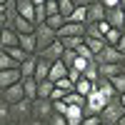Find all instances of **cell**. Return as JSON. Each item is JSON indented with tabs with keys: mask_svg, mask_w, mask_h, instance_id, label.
I'll list each match as a JSON object with an SVG mask.
<instances>
[{
	"mask_svg": "<svg viewBox=\"0 0 125 125\" xmlns=\"http://www.w3.org/2000/svg\"><path fill=\"white\" fill-rule=\"evenodd\" d=\"M123 118H125V108L120 105V100H118V98H115V100H110L108 105H105V110L100 113V120L105 123V125H118Z\"/></svg>",
	"mask_w": 125,
	"mask_h": 125,
	"instance_id": "cell-1",
	"label": "cell"
},
{
	"mask_svg": "<svg viewBox=\"0 0 125 125\" xmlns=\"http://www.w3.org/2000/svg\"><path fill=\"white\" fill-rule=\"evenodd\" d=\"M95 62H98V65H120V62H125V55L120 53L115 45H105L95 55Z\"/></svg>",
	"mask_w": 125,
	"mask_h": 125,
	"instance_id": "cell-2",
	"label": "cell"
},
{
	"mask_svg": "<svg viewBox=\"0 0 125 125\" xmlns=\"http://www.w3.org/2000/svg\"><path fill=\"white\" fill-rule=\"evenodd\" d=\"M108 103H110V100L103 95L100 90H93L90 95H88V100H85V115H100V113L105 110Z\"/></svg>",
	"mask_w": 125,
	"mask_h": 125,
	"instance_id": "cell-3",
	"label": "cell"
},
{
	"mask_svg": "<svg viewBox=\"0 0 125 125\" xmlns=\"http://www.w3.org/2000/svg\"><path fill=\"white\" fill-rule=\"evenodd\" d=\"M35 40H38V53H43L45 48H50L58 40V33L53 28H48V25H38L35 28Z\"/></svg>",
	"mask_w": 125,
	"mask_h": 125,
	"instance_id": "cell-4",
	"label": "cell"
},
{
	"mask_svg": "<svg viewBox=\"0 0 125 125\" xmlns=\"http://www.w3.org/2000/svg\"><path fill=\"white\" fill-rule=\"evenodd\" d=\"M53 100H43V98H38V100H33V118H38V120H50L53 118Z\"/></svg>",
	"mask_w": 125,
	"mask_h": 125,
	"instance_id": "cell-5",
	"label": "cell"
},
{
	"mask_svg": "<svg viewBox=\"0 0 125 125\" xmlns=\"http://www.w3.org/2000/svg\"><path fill=\"white\" fill-rule=\"evenodd\" d=\"M10 110H13V120L23 123L28 118H33V100H20L15 105H10Z\"/></svg>",
	"mask_w": 125,
	"mask_h": 125,
	"instance_id": "cell-6",
	"label": "cell"
},
{
	"mask_svg": "<svg viewBox=\"0 0 125 125\" xmlns=\"http://www.w3.org/2000/svg\"><path fill=\"white\" fill-rule=\"evenodd\" d=\"M85 30H88V25H80V23H65V25L58 30V40H62V38H85Z\"/></svg>",
	"mask_w": 125,
	"mask_h": 125,
	"instance_id": "cell-7",
	"label": "cell"
},
{
	"mask_svg": "<svg viewBox=\"0 0 125 125\" xmlns=\"http://www.w3.org/2000/svg\"><path fill=\"white\" fill-rule=\"evenodd\" d=\"M18 83H23V73H20V68L0 70V90H5L10 85H18Z\"/></svg>",
	"mask_w": 125,
	"mask_h": 125,
	"instance_id": "cell-8",
	"label": "cell"
},
{
	"mask_svg": "<svg viewBox=\"0 0 125 125\" xmlns=\"http://www.w3.org/2000/svg\"><path fill=\"white\" fill-rule=\"evenodd\" d=\"M3 100L8 103V105H15V103H20V100H28V98H25V90H23V83L5 88V90H3Z\"/></svg>",
	"mask_w": 125,
	"mask_h": 125,
	"instance_id": "cell-9",
	"label": "cell"
},
{
	"mask_svg": "<svg viewBox=\"0 0 125 125\" xmlns=\"http://www.w3.org/2000/svg\"><path fill=\"white\" fill-rule=\"evenodd\" d=\"M62 53H65L62 43H60V40H55L50 48H45L43 53H38V58H43V60H48V62H58V60H62Z\"/></svg>",
	"mask_w": 125,
	"mask_h": 125,
	"instance_id": "cell-10",
	"label": "cell"
},
{
	"mask_svg": "<svg viewBox=\"0 0 125 125\" xmlns=\"http://www.w3.org/2000/svg\"><path fill=\"white\" fill-rule=\"evenodd\" d=\"M105 20L110 23V28L125 30V10H123V5H118V8H110V10H108V15H105Z\"/></svg>",
	"mask_w": 125,
	"mask_h": 125,
	"instance_id": "cell-11",
	"label": "cell"
},
{
	"mask_svg": "<svg viewBox=\"0 0 125 125\" xmlns=\"http://www.w3.org/2000/svg\"><path fill=\"white\" fill-rule=\"evenodd\" d=\"M105 15H108V10H105V5L100 3H93L90 8H88V25H95V23H103L105 20Z\"/></svg>",
	"mask_w": 125,
	"mask_h": 125,
	"instance_id": "cell-12",
	"label": "cell"
},
{
	"mask_svg": "<svg viewBox=\"0 0 125 125\" xmlns=\"http://www.w3.org/2000/svg\"><path fill=\"white\" fill-rule=\"evenodd\" d=\"M20 43V35L15 33L13 28H3V33H0V48L8 50V48H15Z\"/></svg>",
	"mask_w": 125,
	"mask_h": 125,
	"instance_id": "cell-13",
	"label": "cell"
},
{
	"mask_svg": "<svg viewBox=\"0 0 125 125\" xmlns=\"http://www.w3.org/2000/svg\"><path fill=\"white\" fill-rule=\"evenodd\" d=\"M18 15L35 25V3L33 0H18Z\"/></svg>",
	"mask_w": 125,
	"mask_h": 125,
	"instance_id": "cell-14",
	"label": "cell"
},
{
	"mask_svg": "<svg viewBox=\"0 0 125 125\" xmlns=\"http://www.w3.org/2000/svg\"><path fill=\"white\" fill-rule=\"evenodd\" d=\"M65 120H68V125H80L83 120H85V108H80V105H70L68 113H65Z\"/></svg>",
	"mask_w": 125,
	"mask_h": 125,
	"instance_id": "cell-15",
	"label": "cell"
},
{
	"mask_svg": "<svg viewBox=\"0 0 125 125\" xmlns=\"http://www.w3.org/2000/svg\"><path fill=\"white\" fill-rule=\"evenodd\" d=\"M10 28H13L15 33H18V35H28V33H35V25L30 23V20L20 18V15H18V18L13 20V23H10Z\"/></svg>",
	"mask_w": 125,
	"mask_h": 125,
	"instance_id": "cell-16",
	"label": "cell"
},
{
	"mask_svg": "<svg viewBox=\"0 0 125 125\" xmlns=\"http://www.w3.org/2000/svg\"><path fill=\"white\" fill-rule=\"evenodd\" d=\"M20 48L25 50L28 55H38V40H35V33H28V35H20Z\"/></svg>",
	"mask_w": 125,
	"mask_h": 125,
	"instance_id": "cell-17",
	"label": "cell"
},
{
	"mask_svg": "<svg viewBox=\"0 0 125 125\" xmlns=\"http://www.w3.org/2000/svg\"><path fill=\"white\" fill-rule=\"evenodd\" d=\"M95 90H100L108 100H115V98H118V93H115V88H113V83H110L108 78H100V80L95 83Z\"/></svg>",
	"mask_w": 125,
	"mask_h": 125,
	"instance_id": "cell-18",
	"label": "cell"
},
{
	"mask_svg": "<svg viewBox=\"0 0 125 125\" xmlns=\"http://www.w3.org/2000/svg\"><path fill=\"white\" fill-rule=\"evenodd\" d=\"M50 68H53V62H48V60H43V58H38V68H35V80H38V83L48 80V78H50Z\"/></svg>",
	"mask_w": 125,
	"mask_h": 125,
	"instance_id": "cell-19",
	"label": "cell"
},
{
	"mask_svg": "<svg viewBox=\"0 0 125 125\" xmlns=\"http://www.w3.org/2000/svg\"><path fill=\"white\" fill-rule=\"evenodd\" d=\"M62 78H68V65H65L62 60H58V62H53V68H50V78H48V80L58 83V80H62Z\"/></svg>",
	"mask_w": 125,
	"mask_h": 125,
	"instance_id": "cell-20",
	"label": "cell"
},
{
	"mask_svg": "<svg viewBox=\"0 0 125 125\" xmlns=\"http://www.w3.org/2000/svg\"><path fill=\"white\" fill-rule=\"evenodd\" d=\"M23 90L28 100H38V80L35 78H23Z\"/></svg>",
	"mask_w": 125,
	"mask_h": 125,
	"instance_id": "cell-21",
	"label": "cell"
},
{
	"mask_svg": "<svg viewBox=\"0 0 125 125\" xmlns=\"http://www.w3.org/2000/svg\"><path fill=\"white\" fill-rule=\"evenodd\" d=\"M35 68H38V55H30L23 65H20V73L23 78H35Z\"/></svg>",
	"mask_w": 125,
	"mask_h": 125,
	"instance_id": "cell-22",
	"label": "cell"
},
{
	"mask_svg": "<svg viewBox=\"0 0 125 125\" xmlns=\"http://www.w3.org/2000/svg\"><path fill=\"white\" fill-rule=\"evenodd\" d=\"M53 90H55V83H53V80H43V83H38V98L50 100V98H53Z\"/></svg>",
	"mask_w": 125,
	"mask_h": 125,
	"instance_id": "cell-23",
	"label": "cell"
},
{
	"mask_svg": "<svg viewBox=\"0 0 125 125\" xmlns=\"http://www.w3.org/2000/svg\"><path fill=\"white\" fill-rule=\"evenodd\" d=\"M93 90H95V83H90V80H85V78H80V80L75 83V93L83 95V98H88Z\"/></svg>",
	"mask_w": 125,
	"mask_h": 125,
	"instance_id": "cell-24",
	"label": "cell"
},
{
	"mask_svg": "<svg viewBox=\"0 0 125 125\" xmlns=\"http://www.w3.org/2000/svg\"><path fill=\"white\" fill-rule=\"evenodd\" d=\"M98 68H100V78L113 80L115 75H120V73H123V62H120V65H98Z\"/></svg>",
	"mask_w": 125,
	"mask_h": 125,
	"instance_id": "cell-25",
	"label": "cell"
},
{
	"mask_svg": "<svg viewBox=\"0 0 125 125\" xmlns=\"http://www.w3.org/2000/svg\"><path fill=\"white\" fill-rule=\"evenodd\" d=\"M5 53H8L10 58H13V60L18 62V65H23V62H25V60L30 58V55L25 53V50H23V48H20V45H15V48H8V50H5Z\"/></svg>",
	"mask_w": 125,
	"mask_h": 125,
	"instance_id": "cell-26",
	"label": "cell"
},
{
	"mask_svg": "<svg viewBox=\"0 0 125 125\" xmlns=\"http://www.w3.org/2000/svg\"><path fill=\"white\" fill-rule=\"evenodd\" d=\"M85 45L90 48V53H93V55H98V53H100V50L105 48L108 43H105L103 38H88V35H85Z\"/></svg>",
	"mask_w": 125,
	"mask_h": 125,
	"instance_id": "cell-27",
	"label": "cell"
},
{
	"mask_svg": "<svg viewBox=\"0 0 125 125\" xmlns=\"http://www.w3.org/2000/svg\"><path fill=\"white\" fill-rule=\"evenodd\" d=\"M83 78H85V80H90V83H98V80H100V68H98V62H95V60H93L90 65L85 68Z\"/></svg>",
	"mask_w": 125,
	"mask_h": 125,
	"instance_id": "cell-28",
	"label": "cell"
},
{
	"mask_svg": "<svg viewBox=\"0 0 125 125\" xmlns=\"http://www.w3.org/2000/svg\"><path fill=\"white\" fill-rule=\"evenodd\" d=\"M68 23H80V25H88V8H75V13L68 18Z\"/></svg>",
	"mask_w": 125,
	"mask_h": 125,
	"instance_id": "cell-29",
	"label": "cell"
},
{
	"mask_svg": "<svg viewBox=\"0 0 125 125\" xmlns=\"http://www.w3.org/2000/svg\"><path fill=\"white\" fill-rule=\"evenodd\" d=\"M13 123V110L5 100H0V125H10Z\"/></svg>",
	"mask_w": 125,
	"mask_h": 125,
	"instance_id": "cell-30",
	"label": "cell"
},
{
	"mask_svg": "<svg viewBox=\"0 0 125 125\" xmlns=\"http://www.w3.org/2000/svg\"><path fill=\"white\" fill-rule=\"evenodd\" d=\"M13 68H20V65H18V62L5 53L3 48H0V70H13Z\"/></svg>",
	"mask_w": 125,
	"mask_h": 125,
	"instance_id": "cell-31",
	"label": "cell"
},
{
	"mask_svg": "<svg viewBox=\"0 0 125 125\" xmlns=\"http://www.w3.org/2000/svg\"><path fill=\"white\" fill-rule=\"evenodd\" d=\"M58 5H60V15L65 18V20L75 13V3H73V0H58Z\"/></svg>",
	"mask_w": 125,
	"mask_h": 125,
	"instance_id": "cell-32",
	"label": "cell"
},
{
	"mask_svg": "<svg viewBox=\"0 0 125 125\" xmlns=\"http://www.w3.org/2000/svg\"><path fill=\"white\" fill-rule=\"evenodd\" d=\"M65 23H68V20H65V18H62L60 13H58V15H50V18L45 20V25H48V28H53V30H55V33H58V30H60L62 25H65Z\"/></svg>",
	"mask_w": 125,
	"mask_h": 125,
	"instance_id": "cell-33",
	"label": "cell"
},
{
	"mask_svg": "<svg viewBox=\"0 0 125 125\" xmlns=\"http://www.w3.org/2000/svg\"><path fill=\"white\" fill-rule=\"evenodd\" d=\"M60 43H62V48H65V50H78L83 43H85V38H62Z\"/></svg>",
	"mask_w": 125,
	"mask_h": 125,
	"instance_id": "cell-34",
	"label": "cell"
},
{
	"mask_svg": "<svg viewBox=\"0 0 125 125\" xmlns=\"http://www.w3.org/2000/svg\"><path fill=\"white\" fill-rule=\"evenodd\" d=\"M120 35H123V30H118V28H110L108 33H105V43L118 48V43H120Z\"/></svg>",
	"mask_w": 125,
	"mask_h": 125,
	"instance_id": "cell-35",
	"label": "cell"
},
{
	"mask_svg": "<svg viewBox=\"0 0 125 125\" xmlns=\"http://www.w3.org/2000/svg\"><path fill=\"white\" fill-rule=\"evenodd\" d=\"M55 88H58V90H62V93H73V90H75V83H73L70 78H62V80H58V83H55Z\"/></svg>",
	"mask_w": 125,
	"mask_h": 125,
	"instance_id": "cell-36",
	"label": "cell"
},
{
	"mask_svg": "<svg viewBox=\"0 0 125 125\" xmlns=\"http://www.w3.org/2000/svg\"><path fill=\"white\" fill-rule=\"evenodd\" d=\"M110 83H113V88H115L118 95H123V93H125V75H123V73H120V75H115Z\"/></svg>",
	"mask_w": 125,
	"mask_h": 125,
	"instance_id": "cell-37",
	"label": "cell"
},
{
	"mask_svg": "<svg viewBox=\"0 0 125 125\" xmlns=\"http://www.w3.org/2000/svg\"><path fill=\"white\" fill-rule=\"evenodd\" d=\"M75 58H78V53H75V50H65V53H62V62L68 65V70L75 65Z\"/></svg>",
	"mask_w": 125,
	"mask_h": 125,
	"instance_id": "cell-38",
	"label": "cell"
},
{
	"mask_svg": "<svg viewBox=\"0 0 125 125\" xmlns=\"http://www.w3.org/2000/svg\"><path fill=\"white\" fill-rule=\"evenodd\" d=\"M45 13H48V18L60 13V5H58V0H45Z\"/></svg>",
	"mask_w": 125,
	"mask_h": 125,
	"instance_id": "cell-39",
	"label": "cell"
},
{
	"mask_svg": "<svg viewBox=\"0 0 125 125\" xmlns=\"http://www.w3.org/2000/svg\"><path fill=\"white\" fill-rule=\"evenodd\" d=\"M68 108H70V105H68L65 100H53V110L58 113V115H65V113H68Z\"/></svg>",
	"mask_w": 125,
	"mask_h": 125,
	"instance_id": "cell-40",
	"label": "cell"
},
{
	"mask_svg": "<svg viewBox=\"0 0 125 125\" xmlns=\"http://www.w3.org/2000/svg\"><path fill=\"white\" fill-rule=\"evenodd\" d=\"M75 53H78L80 58H85V60H95V55H93V53H90V48H88L85 43H83V45H80V48L75 50Z\"/></svg>",
	"mask_w": 125,
	"mask_h": 125,
	"instance_id": "cell-41",
	"label": "cell"
},
{
	"mask_svg": "<svg viewBox=\"0 0 125 125\" xmlns=\"http://www.w3.org/2000/svg\"><path fill=\"white\" fill-rule=\"evenodd\" d=\"M90 62H93V60H85V58H80V55H78V58H75V65H73V68H75L78 73H85V68L90 65Z\"/></svg>",
	"mask_w": 125,
	"mask_h": 125,
	"instance_id": "cell-42",
	"label": "cell"
},
{
	"mask_svg": "<svg viewBox=\"0 0 125 125\" xmlns=\"http://www.w3.org/2000/svg\"><path fill=\"white\" fill-rule=\"evenodd\" d=\"M48 125H68V120H65V115H58V113H53V118L48 120Z\"/></svg>",
	"mask_w": 125,
	"mask_h": 125,
	"instance_id": "cell-43",
	"label": "cell"
},
{
	"mask_svg": "<svg viewBox=\"0 0 125 125\" xmlns=\"http://www.w3.org/2000/svg\"><path fill=\"white\" fill-rule=\"evenodd\" d=\"M103 120H100V115H85V120H83L80 125H100Z\"/></svg>",
	"mask_w": 125,
	"mask_h": 125,
	"instance_id": "cell-44",
	"label": "cell"
},
{
	"mask_svg": "<svg viewBox=\"0 0 125 125\" xmlns=\"http://www.w3.org/2000/svg\"><path fill=\"white\" fill-rule=\"evenodd\" d=\"M20 125H48L45 120H38V118H28V120H23Z\"/></svg>",
	"mask_w": 125,
	"mask_h": 125,
	"instance_id": "cell-45",
	"label": "cell"
},
{
	"mask_svg": "<svg viewBox=\"0 0 125 125\" xmlns=\"http://www.w3.org/2000/svg\"><path fill=\"white\" fill-rule=\"evenodd\" d=\"M75 3V8H90L93 3H98V0H73Z\"/></svg>",
	"mask_w": 125,
	"mask_h": 125,
	"instance_id": "cell-46",
	"label": "cell"
},
{
	"mask_svg": "<svg viewBox=\"0 0 125 125\" xmlns=\"http://www.w3.org/2000/svg\"><path fill=\"white\" fill-rule=\"evenodd\" d=\"M103 5H105V10H110V8H118L120 5V0H100Z\"/></svg>",
	"mask_w": 125,
	"mask_h": 125,
	"instance_id": "cell-47",
	"label": "cell"
},
{
	"mask_svg": "<svg viewBox=\"0 0 125 125\" xmlns=\"http://www.w3.org/2000/svg\"><path fill=\"white\" fill-rule=\"evenodd\" d=\"M118 50L125 55V30H123V35H120V43H118Z\"/></svg>",
	"mask_w": 125,
	"mask_h": 125,
	"instance_id": "cell-48",
	"label": "cell"
},
{
	"mask_svg": "<svg viewBox=\"0 0 125 125\" xmlns=\"http://www.w3.org/2000/svg\"><path fill=\"white\" fill-rule=\"evenodd\" d=\"M118 100H120V105L125 108V93H123V95H118Z\"/></svg>",
	"mask_w": 125,
	"mask_h": 125,
	"instance_id": "cell-49",
	"label": "cell"
},
{
	"mask_svg": "<svg viewBox=\"0 0 125 125\" xmlns=\"http://www.w3.org/2000/svg\"><path fill=\"white\" fill-rule=\"evenodd\" d=\"M120 5H123V10H125V0H120Z\"/></svg>",
	"mask_w": 125,
	"mask_h": 125,
	"instance_id": "cell-50",
	"label": "cell"
},
{
	"mask_svg": "<svg viewBox=\"0 0 125 125\" xmlns=\"http://www.w3.org/2000/svg\"><path fill=\"white\" fill-rule=\"evenodd\" d=\"M118 125H125V118H123V120H120V123H118Z\"/></svg>",
	"mask_w": 125,
	"mask_h": 125,
	"instance_id": "cell-51",
	"label": "cell"
},
{
	"mask_svg": "<svg viewBox=\"0 0 125 125\" xmlns=\"http://www.w3.org/2000/svg\"><path fill=\"white\" fill-rule=\"evenodd\" d=\"M5 3H8V0H0V5H5Z\"/></svg>",
	"mask_w": 125,
	"mask_h": 125,
	"instance_id": "cell-52",
	"label": "cell"
},
{
	"mask_svg": "<svg viewBox=\"0 0 125 125\" xmlns=\"http://www.w3.org/2000/svg\"><path fill=\"white\" fill-rule=\"evenodd\" d=\"M123 75H125V62H123Z\"/></svg>",
	"mask_w": 125,
	"mask_h": 125,
	"instance_id": "cell-53",
	"label": "cell"
},
{
	"mask_svg": "<svg viewBox=\"0 0 125 125\" xmlns=\"http://www.w3.org/2000/svg\"><path fill=\"white\" fill-rule=\"evenodd\" d=\"M0 100H3V90H0Z\"/></svg>",
	"mask_w": 125,
	"mask_h": 125,
	"instance_id": "cell-54",
	"label": "cell"
},
{
	"mask_svg": "<svg viewBox=\"0 0 125 125\" xmlns=\"http://www.w3.org/2000/svg\"><path fill=\"white\" fill-rule=\"evenodd\" d=\"M100 125H105V123H100Z\"/></svg>",
	"mask_w": 125,
	"mask_h": 125,
	"instance_id": "cell-55",
	"label": "cell"
}]
</instances>
